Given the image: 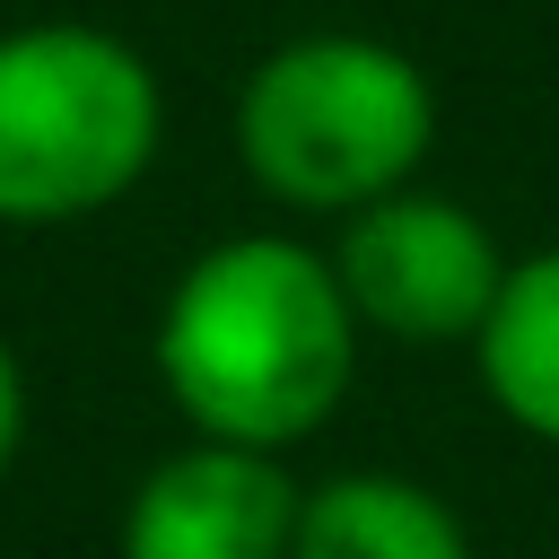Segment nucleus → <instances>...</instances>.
Wrapping results in <instances>:
<instances>
[{"label": "nucleus", "mask_w": 559, "mask_h": 559, "mask_svg": "<svg viewBox=\"0 0 559 559\" xmlns=\"http://www.w3.org/2000/svg\"><path fill=\"white\" fill-rule=\"evenodd\" d=\"M358 341L332 253L297 236H218L166 288L148 358L201 445L288 454L349 402Z\"/></svg>", "instance_id": "1"}, {"label": "nucleus", "mask_w": 559, "mask_h": 559, "mask_svg": "<svg viewBox=\"0 0 559 559\" xmlns=\"http://www.w3.org/2000/svg\"><path fill=\"white\" fill-rule=\"evenodd\" d=\"M437 140V87L376 35H297L253 61L236 96V157L288 210L358 218L411 192Z\"/></svg>", "instance_id": "2"}, {"label": "nucleus", "mask_w": 559, "mask_h": 559, "mask_svg": "<svg viewBox=\"0 0 559 559\" xmlns=\"http://www.w3.org/2000/svg\"><path fill=\"white\" fill-rule=\"evenodd\" d=\"M306 480L280 454L183 437L122 498V559H288Z\"/></svg>", "instance_id": "5"}, {"label": "nucleus", "mask_w": 559, "mask_h": 559, "mask_svg": "<svg viewBox=\"0 0 559 559\" xmlns=\"http://www.w3.org/2000/svg\"><path fill=\"white\" fill-rule=\"evenodd\" d=\"M332 280H341L358 332H384L411 349H445V341L472 349L507 288V253L480 227V210H463L445 192H393V201L341 218Z\"/></svg>", "instance_id": "4"}, {"label": "nucleus", "mask_w": 559, "mask_h": 559, "mask_svg": "<svg viewBox=\"0 0 559 559\" xmlns=\"http://www.w3.org/2000/svg\"><path fill=\"white\" fill-rule=\"evenodd\" d=\"M26 419H35V393H26V367H17V349H9V332H0V480H9V463L26 454Z\"/></svg>", "instance_id": "8"}, {"label": "nucleus", "mask_w": 559, "mask_h": 559, "mask_svg": "<svg viewBox=\"0 0 559 559\" xmlns=\"http://www.w3.org/2000/svg\"><path fill=\"white\" fill-rule=\"evenodd\" d=\"M166 131L157 70L105 26L0 35V227H70L114 210Z\"/></svg>", "instance_id": "3"}, {"label": "nucleus", "mask_w": 559, "mask_h": 559, "mask_svg": "<svg viewBox=\"0 0 559 559\" xmlns=\"http://www.w3.org/2000/svg\"><path fill=\"white\" fill-rule=\"evenodd\" d=\"M288 559H472V524L411 472H332L306 489Z\"/></svg>", "instance_id": "6"}, {"label": "nucleus", "mask_w": 559, "mask_h": 559, "mask_svg": "<svg viewBox=\"0 0 559 559\" xmlns=\"http://www.w3.org/2000/svg\"><path fill=\"white\" fill-rule=\"evenodd\" d=\"M472 367L507 428L559 445V245L507 262V288L472 341Z\"/></svg>", "instance_id": "7"}]
</instances>
